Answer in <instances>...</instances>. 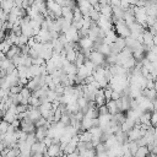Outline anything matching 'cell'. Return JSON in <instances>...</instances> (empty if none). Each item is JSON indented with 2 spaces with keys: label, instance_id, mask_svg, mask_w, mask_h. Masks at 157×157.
<instances>
[{
  "label": "cell",
  "instance_id": "cell-25",
  "mask_svg": "<svg viewBox=\"0 0 157 157\" xmlns=\"http://www.w3.org/2000/svg\"><path fill=\"white\" fill-rule=\"evenodd\" d=\"M59 121H61L65 126H66V125H70V115H69L67 113H63L61 117H60V120H59Z\"/></svg>",
  "mask_w": 157,
  "mask_h": 157
},
{
  "label": "cell",
  "instance_id": "cell-40",
  "mask_svg": "<svg viewBox=\"0 0 157 157\" xmlns=\"http://www.w3.org/2000/svg\"><path fill=\"white\" fill-rule=\"evenodd\" d=\"M66 157H78V151H77V150H75V151H72V152L67 153V155H66Z\"/></svg>",
  "mask_w": 157,
  "mask_h": 157
},
{
  "label": "cell",
  "instance_id": "cell-11",
  "mask_svg": "<svg viewBox=\"0 0 157 157\" xmlns=\"http://www.w3.org/2000/svg\"><path fill=\"white\" fill-rule=\"evenodd\" d=\"M13 6H15L13 0H0V7H1L6 13H9L10 10H11Z\"/></svg>",
  "mask_w": 157,
  "mask_h": 157
},
{
  "label": "cell",
  "instance_id": "cell-10",
  "mask_svg": "<svg viewBox=\"0 0 157 157\" xmlns=\"http://www.w3.org/2000/svg\"><path fill=\"white\" fill-rule=\"evenodd\" d=\"M18 54H21V52H20V47L12 44V45L10 47V49L5 53V56H6L7 59H12L15 55H18Z\"/></svg>",
  "mask_w": 157,
  "mask_h": 157
},
{
  "label": "cell",
  "instance_id": "cell-1",
  "mask_svg": "<svg viewBox=\"0 0 157 157\" xmlns=\"http://www.w3.org/2000/svg\"><path fill=\"white\" fill-rule=\"evenodd\" d=\"M113 29H114V32L117 33L118 37L125 38V37H128L130 34V29H129L128 25L124 22V20H119L117 23H114L113 25Z\"/></svg>",
  "mask_w": 157,
  "mask_h": 157
},
{
  "label": "cell",
  "instance_id": "cell-33",
  "mask_svg": "<svg viewBox=\"0 0 157 157\" xmlns=\"http://www.w3.org/2000/svg\"><path fill=\"white\" fill-rule=\"evenodd\" d=\"M45 124H47V119L43 118V117H40L38 120L34 121V125H36V126H44Z\"/></svg>",
  "mask_w": 157,
  "mask_h": 157
},
{
  "label": "cell",
  "instance_id": "cell-38",
  "mask_svg": "<svg viewBox=\"0 0 157 157\" xmlns=\"http://www.w3.org/2000/svg\"><path fill=\"white\" fill-rule=\"evenodd\" d=\"M6 18H7V13L0 7V21L4 22V21H6Z\"/></svg>",
  "mask_w": 157,
  "mask_h": 157
},
{
  "label": "cell",
  "instance_id": "cell-22",
  "mask_svg": "<svg viewBox=\"0 0 157 157\" xmlns=\"http://www.w3.org/2000/svg\"><path fill=\"white\" fill-rule=\"evenodd\" d=\"M39 104H40V101H39L38 97L32 96V94L28 97V105H31V107H38Z\"/></svg>",
  "mask_w": 157,
  "mask_h": 157
},
{
  "label": "cell",
  "instance_id": "cell-23",
  "mask_svg": "<svg viewBox=\"0 0 157 157\" xmlns=\"http://www.w3.org/2000/svg\"><path fill=\"white\" fill-rule=\"evenodd\" d=\"M137 147H139V145L136 144V141H129V142H128V148H129V152H130L131 156L135 155Z\"/></svg>",
  "mask_w": 157,
  "mask_h": 157
},
{
  "label": "cell",
  "instance_id": "cell-18",
  "mask_svg": "<svg viewBox=\"0 0 157 157\" xmlns=\"http://www.w3.org/2000/svg\"><path fill=\"white\" fill-rule=\"evenodd\" d=\"M76 54H77V52H76V50L70 49V50H67V52H66V54H65V59H66L69 63H74V61H75V59H76Z\"/></svg>",
  "mask_w": 157,
  "mask_h": 157
},
{
  "label": "cell",
  "instance_id": "cell-42",
  "mask_svg": "<svg viewBox=\"0 0 157 157\" xmlns=\"http://www.w3.org/2000/svg\"><path fill=\"white\" fill-rule=\"evenodd\" d=\"M5 34H6V32H5V31H2V29H0V42H2V40H4Z\"/></svg>",
  "mask_w": 157,
  "mask_h": 157
},
{
  "label": "cell",
  "instance_id": "cell-29",
  "mask_svg": "<svg viewBox=\"0 0 157 157\" xmlns=\"http://www.w3.org/2000/svg\"><path fill=\"white\" fill-rule=\"evenodd\" d=\"M28 145H32L33 142H36L37 140H36V136H34V132H29V134H27V137H26V140H25Z\"/></svg>",
  "mask_w": 157,
  "mask_h": 157
},
{
  "label": "cell",
  "instance_id": "cell-6",
  "mask_svg": "<svg viewBox=\"0 0 157 157\" xmlns=\"http://www.w3.org/2000/svg\"><path fill=\"white\" fill-rule=\"evenodd\" d=\"M47 131H48V126L47 125H44V126H36V130H34L36 140L37 141H43V139L47 136Z\"/></svg>",
  "mask_w": 157,
  "mask_h": 157
},
{
  "label": "cell",
  "instance_id": "cell-35",
  "mask_svg": "<svg viewBox=\"0 0 157 157\" xmlns=\"http://www.w3.org/2000/svg\"><path fill=\"white\" fill-rule=\"evenodd\" d=\"M120 96H121V93H120V92H118V91H112V94H110V99H113V101H117V99H119V98H120Z\"/></svg>",
  "mask_w": 157,
  "mask_h": 157
},
{
  "label": "cell",
  "instance_id": "cell-2",
  "mask_svg": "<svg viewBox=\"0 0 157 157\" xmlns=\"http://www.w3.org/2000/svg\"><path fill=\"white\" fill-rule=\"evenodd\" d=\"M87 59L91 60L96 66H103V67L108 66V64L105 63V56L103 54H101L99 52H97V50H91Z\"/></svg>",
  "mask_w": 157,
  "mask_h": 157
},
{
  "label": "cell",
  "instance_id": "cell-30",
  "mask_svg": "<svg viewBox=\"0 0 157 157\" xmlns=\"http://www.w3.org/2000/svg\"><path fill=\"white\" fill-rule=\"evenodd\" d=\"M83 65H85V67H86V69H88L90 71H93V69L96 67V65H94V64H93L91 60H88V59H85Z\"/></svg>",
  "mask_w": 157,
  "mask_h": 157
},
{
  "label": "cell",
  "instance_id": "cell-20",
  "mask_svg": "<svg viewBox=\"0 0 157 157\" xmlns=\"http://www.w3.org/2000/svg\"><path fill=\"white\" fill-rule=\"evenodd\" d=\"M11 65H12L11 59L4 58V59H1V60H0V69H1V70H5V71H6Z\"/></svg>",
  "mask_w": 157,
  "mask_h": 157
},
{
  "label": "cell",
  "instance_id": "cell-3",
  "mask_svg": "<svg viewBox=\"0 0 157 157\" xmlns=\"http://www.w3.org/2000/svg\"><path fill=\"white\" fill-rule=\"evenodd\" d=\"M45 153L48 157H60L64 152L60 150V144H52L47 147Z\"/></svg>",
  "mask_w": 157,
  "mask_h": 157
},
{
  "label": "cell",
  "instance_id": "cell-27",
  "mask_svg": "<svg viewBox=\"0 0 157 157\" xmlns=\"http://www.w3.org/2000/svg\"><path fill=\"white\" fill-rule=\"evenodd\" d=\"M156 124H157V113H156V110H153V112H151V117H150V125L151 126H156Z\"/></svg>",
  "mask_w": 157,
  "mask_h": 157
},
{
  "label": "cell",
  "instance_id": "cell-39",
  "mask_svg": "<svg viewBox=\"0 0 157 157\" xmlns=\"http://www.w3.org/2000/svg\"><path fill=\"white\" fill-rule=\"evenodd\" d=\"M10 125H11V126H12L15 130H16V129H20V120H18V119H15V120H13V121H12Z\"/></svg>",
  "mask_w": 157,
  "mask_h": 157
},
{
  "label": "cell",
  "instance_id": "cell-41",
  "mask_svg": "<svg viewBox=\"0 0 157 157\" xmlns=\"http://www.w3.org/2000/svg\"><path fill=\"white\" fill-rule=\"evenodd\" d=\"M120 0H109V5L110 6H119Z\"/></svg>",
  "mask_w": 157,
  "mask_h": 157
},
{
  "label": "cell",
  "instance_id": "cell-14",
  "mask_svg": "<svg viewBox=\"0 0 157 157\" xmlns=\"http://www.w3.org/2000/svg\"><path fill=\"white\" fill-rule=\"evenodd\" d=\"M1 119H2V120H5L6 123L11 124V123L16 119V114H15L13 112H11V110L6 109V110L4 112V114H2V118H1Z\"/></svg>",
  "mask_w": 157,
  "mask_h": 157
},
{
  "label": "cell",
  "instance_id": "cell-24",
  "mask_svg": "<svg viewBox=\"0 0 157 157\" xmlns=\"http://www.w3.org/2000/svg\"><path fill=\"white\" fill-rule=\"evenodd\" d=\"M21 88H22V86H20V85H12L9 87V94H18Z\"/></svg>",
  "mask_w": 157,
  "mask_h": 157
},
{
  "label": "cell",
  "instance_id": "cell-26",
  "mask_svg": "<svg viewBox=\"0 0 157 157\" xmlns=\"http://www.w3.org/2000/svg\"><path fill=\"white\" fill-rule=\"evenodd\" d=\"M114 43L117 44V47H118L120 50L125 48V39H124L123 37H118V38H117V40H115Z\"/></svg>",
  "mask_w": 157,
  "mask_h": 157
},
{
  "label": "cell",
  "instance_id": "cell-31",
  "mask_svg": "<svg viewBox=\"0 0 157 157\" xmlns=\"http://www.w3.org/2000/svg\"><path fill=\"white\" fill-rule=\"evenodd\" d=\"M7 128H9V123H6L5 120L0 119V134H4V132H6Z\"/></svg>",
  "mask_w": 157,
  "mask_h": 157
},
{
  "label": "cell",
  "instance_id": "cell-5",
  "mask_svg": "<svg viewBox=\"0 0 157 157\" xmlns=\"http://www.w3.org/2000/svg\"><path fill=\"white\" fill-rule=\"evenodd\" d=\"M47 151V146L42 141H36L31 145V153H44Z\"/></svg>",
  "mask_w": 157,
  "mask_h": 157
},
{
  "label": "cell",
  "instance_id": "cell-44",
  "mask_svg": "<svg viewBox=\"0 0 157 157\" xmlns=\"http://www.w3.org/2000/svg\"><path fill=\"white\" fill-rule=\"evenodd\" d=\"M55 1H56V2H58L60 6H63V2H64V0H55Z\"/></svg>",
  "mask_w": 157,
  "mask_h": 157
},
{
  "label": "cell",
  "instance_id": "cell-19",
  "mask_svg": "<svg viewBox=\"0 0 157 157\" xmlns=\"http://www.w3.org/2000/svg\"><path fill=\"white\" fill-rule=\"evenodd\" d=\"M88 131L91 132L92 137H101V135H102V132H103L99 126H92V128L88 129Z\"/></svg>",
  "mask_w": 157,
  "mask_h": 157
},
{
  "label": "cell",
  "instance_id": "cell-32",
  "mask_svg": "<svg viewBox=\"0 0 157 157\" xmlns=\"http://www.w3.org/2000/svg\"><path fill=\"white\" fill-rule=\"evenodd\" d=\"M27 109H28V105H26V104H17V105H16V114H17V113L27 112Z\"/></svg>",
  "mask_w": 157,
  "mask_h": 157
},
{
  "label": "cell",
  "instance_id": "cell-12",
  "mask_svg": "<svg viewBox=\"0 0 157 157\" xmlns=\"http://www.w3.org/2000/svg\"><path fill=\"white\" fill-rule=\"evenodd\" d=\"M105 107H107L108 113H109V114H112V115L119 112V109H118V107H117V103H115V101H113V99H110V101L105 102Z\"/></svg>",
  "mask_w": 157,
  "mask_h": 157
},
{
  "label": "cell",
  "instance_id": "cell-8",
  "mask_svg": "<svg viewBox=\"0 0 157 157\" xmlns=\"http://www.w3.org/2000/svg\"><path fill=\"white\" fill-rule=\"evenodd\" d=\"M94 103L97 107L105 104V99H104V94H103V88H98L94 93Z\"/></svg>",
  "mask_w": 157,
  "mask_h": 157
},
{
  "label": "cell",
  "instance_id": "cell-17",
  "mask_svg": "<svg viewBox=\"0 0 157 157\" xmlns=\"http://www.w3.org/2000/svg\"><path fill=\"white\" fill-rule=\"evenodd\" d=\"M96 50H97V52H99L101 54H103L104 56H107L108 54H110V50H109V45H108V44H104V43H101V44H98V45H97V48H96Z\"/></svg>",
  "mask_w": 157,
  "mask_h": 157
},
{
  "label": "cell",
  "instance_id": "cell-34",
  "mask_svg": "<svg viewBox=\"0 0 157 157\" xmlns=\"http://www.w3.org/2000/svg\"><path fill=\"white\" fill-rule=\"evenodd\" d=\"M54 91H55L59 96H61V94H63V91H64V85H61V83H56Z\"/></svg>",
  "mask_w": 157,
  "mask_h": 157
},
{
  "label": "cell",
  "instance_id": "cell-28",
  "mask_svg": "<svg viewBox=\"0 0 157 157\" xmlns=\"http://www.w3.org/2000/svg\"><path fill=\"white\" fill-rule=\"evenodd\" d=\"M31 93H32V92H31V90H29V88H27L26 86H23V87L21 88V91H20V94H21L22 97H25V98H28V97L31 96Z\"/></svg>",
  "mask_w": 157,
  "mask_h": 157
},
{
  "label": "cell",
  "instance_id": "cell-13",
  "mask_svg": "<svg viewBox=\"0 0 157 157\" xmlns=\"http://www.w3.org/2000/svg\"><path fill=\"white\" fill-rule=\"evenodd\" d=\"M99 13L103 15V16H105V17H108V18H110V16H112V6H110L109 4L101 5V7H99Z\"/></svg>",
  "mask_w": 157,
  "mask_h": 157
},
{
  "label": "cell",
  "instance_id": "cell-16",
  "mask_svg": "<svg viewBox=\"0 0 157 157\" xmlns=\"http://www.w3.org/2000/svg\"><path fill=\"white\" fill-rule=\"evenodd\" d=\"M115 135V139H117V142H119V144H126L129 140H128V135H126V132L125 131H119V132H117V134H114Z\"/></svg>",
  "mask_w": 157,
  "mask_h": 157
},
{
  "label": "cell",
  "instance_id": "cell-21",
  "mask_svg": "<svg viewBox=\"0 0 157 157\" xmlns=\"http://www.w3.org/2000/svg\"><path fill=\"white\" fill-rule=\"evenodd\" d=\"M145 58H146L148 61H151V63H156V60H157V53H155V52H152V50H147V52L145 53Z\"/></svg>",
  "mask_w": 157,
  "mask_h": 157
},
{
  "label": "cell",
  "instance_id": "cell-36",
  "mask_svg": "<svg viewBox=\"0 0 157 157\" xmlns=\"http://www.w3.org/2000/svg\"><path fill=\"white\" fill-rule=\"evenodd\" d=\"M119 6H120V7H121V9L125 11V10H126V9L130 6V4H129V1H128V0H120Z\"/></svg>",
  "mask_w": 157,
  "mask_h": 157
},
{
  "label": "cell",
  "instance_id": "cell-15",
  "mask_svg": "<svg viewBox=\"0 0 157 157\" xmlns=\"http://www.w3.org/2000/svg\"><path fill=\"white\" fill-rule=\"evenodd\" d=\"M76 75L80 76V77H82V78H85V77L92 75V71H90L88 69H86L85 65L82 64V65H80V66L77 67V72H76Z\"/></svg>",
  "mask_w": 157,
  "mask_h": 157
},
{
  "label": "cell",
  "instance_id": "cell-7",
  "mask_svg": "<svg viewBox=\"0 0 157 157\" xmlns=\"http://www.w3.org/2000/svg\"><path fill=\"white\" fill-rule=\"evenodd\" d=\"M77 44H78V47H80L81 49H91V50H92V47H93V42H92V39H90L88 37H82V38H80L78 42H77Z\"/></svg>",
  "mask_w": 157,
  "mask_h": 157
},
{
  "label": "cell",
  "instance_id": "cell-9",
  "mask_svg": "<svg viewBox=\"0 0 157 157\" xmlns=\"http://www.w3.org/2000/svg\"><path fill=\"white\" fill-rule=\"evenodd\" d=\"M61 17H64L66 21L71 22L72 21V17H74L72 9H70L67 6H61Z\"/></svg>",
  "mask_w": 157,
  "mask_h": 157
},
{
  "label": "cell",
  "instance_id": "cell-37",
  "mask_svg": "<svg viewBox=\"0 0 157 157\" xmlns=\"http://www.w3.org/2000/svg\"><path fill=\"white\" fill-rule=\"evenodd\" d=\"M107 113H108V110H107L105 104H103V105H99V107H98V114H107Z\"/></svg>",
  "mask_w": 157,
  "mask_h": 157
},
{
  "label": "cell",
  "instance_id": "cell-4",
  "mask_svg": "<svg viewBox=\"0 0 157 157\" xmlns=\"http://www.w3.org/2000/svg\"><path fill=\"white\" fill-rule=\"evenodd\" d=\"M64 36L66 37L67 42H78V39H80L78 33H77V29L75 27H72V26L69 27V29L64 33Z\"/></svg>",
  "mask_w": 157,
  "mask_h": 157
},
{
  "label": "cell",
  "instance_id": "cell-43",
  "mask_svg": "<svg viewBox=\"0 0 157 157\" xmlns=\"http://www.w3.org/2000/svg\"><path fill=\"white\" fill-rule=\"evenodd\" d=\"M5 147H6V146H5V144H4V142L0 140V153H1V151H2Z\"/></svg>",
  "mask_w": 157,
  "mask_h": 157
}]
</instances>
